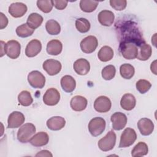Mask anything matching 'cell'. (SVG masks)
<instances>
[{
  "label": "cell",
  "instance_id": "obj_30",
  "mask_svg": "<svg viewBox=\"0 0 157 157\" xmlns=\"http://www.w3.org/2000/svg\"><path fill=\"white\" fill-rule=\"evenodd\" d=\"M134 67L130 64H123L120 68V73L121 76L124 79H130L134 75Z\"/></svg>",
  "mask_w": 157,
  "mask_h": 157
},
{
  "label": "cell",
  "instance_id": "obj_44",
  "mask_svg": "<svg viewBox=\"0 0 157 157\" xmlns=\"http://www.w3.org/2000/svg\"><path fill=\"white\" fill-rule=\"evenodd\" d=\"M156 60L155 61H154L152 63H151V66H150V69H151V72H153V73H154V74H155V75H156Z\"/></svg>",
  "mask_w": 157,
  "mask_h": 157
},
{
  "label": "cell",
  "instance_id": "obj_38",
  "mask_svg": "<svg viewBox=\"0 0 157 157\" xmlns=\"http://www.w3.org/2000/svg\"><path fill=\"white\" fill-rule=\"evenodd\" d=\"M37 6L38 8L44 13H49L53 8V1L51 0H42L37 1Z\"/></svg>",
  "mask_w": 157,
  "mask_h": 157
},
{
  "label": "cell",
  "instance_id": "obj_2",
  "mask_svg": "<svg viewBox=\"0 0 157 157\" xmlns=\"http://www.w3.org/2000/svg\"><path fill=\"white\" fill-rule=\"evenodd\" d=\"M119 51L125 59H133L137 56L139 47L132 42H120Z\"/></svg>",
  "mask_w": 157,
  "mask_h": 157
},
{
  "label": "cell",
  "instance_id": "obj_4",
  "mask_svg": "<svg viewBox=\"0 0 157 157\" xmlns=\"http://www.w3.org/2000/svg\"><path fill=\"white\" fill-rule=\"evenodd\" d=\"M105 128V121L103 118L95 117L90 120L88 124V130L90 134L96 137L101 134Z\"/></svg>",
  "mask_w": 157,
  "mask_h": 157
},
{
  "label": "cell",
  "instance_id": "obj_42",
  "mask_svg": "<svg viewBox=\"0 0 157 157\" xmlns=\"http://www.w3.org/2000/svg\"><path fill=\"white\" fill-rule=\"evenodd\" d=\"M36 156H53L52 154L50 153V151L46 150H41L40 151H39L36 155Z\"/></svg>",
  "mask_w": 157,
  "mask_h": 157
},
{
  "label": "cell",
  "instance_id": "obj_40",
  "mask_svg": "<svg viewBox=\"0 0 157 157\" xmlns=\"http://www.w3.org/2000/svg\"><path fill=\"white\" fill-rule=\"evenodd\" d=\"M68 1H63V0H58V1H53V4L55 7L56 9L58 10H63L65 9L67 5Z\"/></svg>",
  "mask_w": 157,
  "mask_h": 157
},
{
  "label": "cell",
  "instance_id": "obj_19",
  "mask_svg": "<svg viewBox=\"0 0 157 157\" xmlns=\"http://www.w3.org/2000/svg\"><path fill=\"white\" fill-rule=\"evenodd\" d=\"M87 104L86 99L80 95L74 96L70 102L71 107L76 112H80L85 110L87 106Z\"/></svg>",
  "mask_w": 157,
  "mask_h": 157
},
{
  "label": "cell",
  "instance_id": "obj_32",
  "mask_svg": "<svg viewBox=\"0 0 157 157\" xmlns=\"http://www.w3.org/2000/svg\"><path fill=\"white\" fill-rule=\"evenodd\" d=\"M45 29L50 35H57L61 31L59 24L55 20H49L45 24Z\"/></svg>",
  "mask_w": 157,
  "mask_h": 157
},
{
  "label": "cell",
  "instance_id": "obj_13",
  "mask_svg": "<svg viewBox=\"0 0 157 157\" xmlns=\"http://www.w3.org/2000/svg\"><path fill=\"white\" fill-rule=\"evenodd\" d=\"M25 120L24 115L18 111H14L12 112L7 120V128H17L20 127Z\"/></svg>",
  "mask_w": 157,
  "mask_h": 157
},
{
  "label": "cell",
  "instance_id": "obj_1",
  "mask_svg": "<svg viewBox=\"0 0 157 157\" xmlns=\"http://www.w3.org/2000/svg\"><path fill=\"white\" fill-rule=\"evenodd\" d=\"M116 26H118V36L120 42H132L136 44L138 47L145 41L144 40L137 24L131 20L124 21L123 23L117 22Z\"/></svg>",
  "mask_w": 157,
  "mask_h": 157
},
{
  "label": "cell",
  "instance_id": "obj_12",
  "mask_svg": "<svg viewBox=\"0 0 157 157\" xmlns=\"http://www.w3.org/2000/svg\"><path fill=\"white\" fill-rule=\"evenodd\" d=\"M42 67L48 75H55L61 71V64L58 60L49 59L44 62Z\"/></svg>",
  "mask_w": 157,
  "mask_h": 157
},
{
  "label": "cell",
  "instance_id": "obj_28",
  "mask_svg": "<svg viewBox=\"0 0 157 157\" xmlns=\"http://www.w3.org/2000/svg\"><path fill=\"white\" fill-rule=\"evenodd\" d=\"M98 56L101 61L107 62L110 61L113 56V49L109 46H104L99 50L98 53Z\"/></svg>",
  "mask_w": 157,
  "mask_h": 157
},
{
  "label": "cell",
  "instance_id": "obj_35",
  "mask_svg": "<svg viewBox=\"0 0 157 157\" xmlns=\"http://www.w3.org/2000/svg\"><path fill=\"white\" fill-rule=\"evenodd\" d=\"M75 27L80 33H85L90 30V23L87 19L80 18L75 21Z\"/></svg>",
  "mask_w": 157,
  "mask_h": 157
},
{
  "label": "cell",
  "instance_id": "obj_17",
  "mask_svg": "<svg viewBox=\"0 0 157 157\" xmlns=\"http://www.w3.org/2000/svg\"><path fill=\"white\" fill-rule=\"evenodd\" d=\"M41 50L42 44L40 41L37 39H33L26 45L25 54L28 57H34L40 53Z\"/></svg>",
  "mask_w": 157,
  "mask_h": 157
},
{
  "label": "cell",
  "instance_id": "obj_33",
  "mask_svg": "<svg viewBox=\"0 0 157 157\" xmlns=\"http://www.w3.org/2000/svg\"><path fill=\"white\" fill-rule=\"evenodd\" d=\"M34 30L30 28L27 23H24L17 28L16 33L18 36L25 38L31 36L34 32Z\"/></svg>",
  "mask_w": 157,
  "mask_h": 157
},
{
  "label": "cell",
  "instance_id": "obj_20",
  "mask_svg": "<svg viewBox=\"0 0 157 157\" xmlns=\"http://www.w3.org/2000/svg\"><path fill=\"white\" fill-rule=\"evenodd\" d=\"M49 140V137L45 132H39L34 135L29 140L30 144L34 147H42L47 145Z\"/></svg>",
  "mask_w": 157,
  "mask_h": 157
},
{
  "label": "cell",
  "instance_id": "obj_23",
  "mask_svg": "<svg viewBox=\"0 0 157 157\" xmlns=\"http://www.w3.org/2000/svg\"><path fill=\"white\" fill-rule=\"evenodd\" d=\"M136 104V100L134 95L130 93L124 94L120 101L121 107L125 110H132Z\"/></svg>",
  "mask_w": 157,
  "mask_h": 157
},
{
  "label": "cell",
  "instance_id": "obj_29",
  "mask_svg": "<svg viewBox=\"0 0 157 157\" xmlns=\"http://www.w3.org/2000/svg\"><path fill=\"white\" fill-rule=\"evenodd\" d=\"M148 148L147 145L144 142H139L132 150L131 155L135 156H142L147 155Z\"/></svg>",
  "mask_w": 157,
  "mask_h": 157
},
{
  "label": "cell",
  "instance_id": "obj_7",
  "mask_svg": "<svg viewBox=\"0 0 157 157\" xmlns=\"http://www.w3.org/2000/svg\"><path fill=\"white\" fill-rule=\"evenodd\" d=\"M28 81L29 85L34 88H42L45 84L44 75L38 71H33L29 73Z\"/></svg>",
  "mask_w": 157,
  "mask_h": 157
},
{
  "label": "cell",
  "instance_id": "obj_6",
  "mask_svg": "<svg viewBox=\"0 0 157 157\" xmlns=\"http://www.w3.org/2000/svg\"><path fill=\"white\" fill-rule=\"evenodd\" d=\"M137 139V134L134 129L131 128H126L120 137L119 148H126L132 145Z\"/></svg>",
  "mask_w": 157,
  "mask_h": 157
},
{
  "label": "cell",
  "instance_id": "obj_9",
  "mask_svg": "<svg viewBox=\"0 0 157 157\" xmlns=\"http://www.w3.org/2000/svg\"><path fill=\"white\" fill-rule=\"evenodd\" d=\"M59 100L60 94L59 91L54 88L48 89L43 96V101L44 104L47 105H55L59 102Z\"/></svg>",
  "mask_w": 157,
  "mask_h": 157
},
{
  "label": "cell",
  "instance_id": "obj_36",
  "mask_svg": "<svg viewBox=\"0 0 157 157\" xmlns=\"http://www.w3.org/2000/svg\"><path fill=\"white\" fill-rule=\"evenodd\" d=\"M102 77L105 80H112L115 75L116 69L113 65H108L102 70Z\"/></svg>",
  "mask_w": 157,
  "mask_h": 157
},
{
  "label": "cell",
  "instance_id": "obj_15",
  "mask_svg": "<svg viewBox=\"0 0 157 157\" xmlns=\"http://www.w3.org/2000/svg\"><path fill=\"white\" fill-rule=\"evenodd\" d=\"M137 127L141 134L145 136L150 135L154 130L153 121L147 118L140 119L137 122Z\"/></svg>",
  "mask_w": 157,
  "mask_h": 157
},
{
  "label": "cell",
  "instance_id": "obj_43",
  "mask_svg": "<svg viewBox=\"0 0 157 157\" xmlns=\"http://www.w3.org/2000/svg\"><path fill=\"white\" fill-rule=\"evenodd\" d=\"M6 44L2 40L1 41V56L2 57L4 54H6Z\"/></svg>",
  "mask_w": 157,
  "mask_h": 157
},
{
  "label": "cell",
  "instance_id": "obj_24",
  "mask_svg": "<svg viewBox=\"0 0 157 157\" xmlns=\"http://www.w3.org/2000/svg\"><path fill=\"white\" fill-rule=\"evenodd\" d=\"M60 82L63 90L66 93H71L75 88L76 82L71 75H66L63 76L61 78Z\"/></svg>",
  "mask_w": 157,
  "mask_h": 157
},
{
  "label": "cell",
  "instance_id": "obj_37",
  "mask_svg": "<svg viewBox=\"0 0 157 157\" xmlns=\"http://www.w3.org/2000/svg\"><path fill=\"white\" fill-rule=\"evenodd\" d=\"M136 86V89L140 93L144 94L150 89L151 84L149 81L147 80L140 79L137 82Z\"/></svg>",
  "mask_w": 157,
  "mask_h": 157
},
{
  "label": "cell",
  "instance_id": "obj_26",
  "mask_svg": "<svg viewBox=\"0 0 157 157\" xmlns=\"http://www.w3.org/2000/svg\"><path fill=\"white\" fill-rule=\"evenodd\" d=\"M139 52L137 55V59L141 61L147 60L151 55L152 49L151 46L146 42L142 43L139 47Z\"/></svg>",
  "mask_w": 157,
  "mask_h": 157
},
{
  "label": "cell",
  "instance_id": "obj_5",
  "mask_svg": "<svg viewBox=\"0 0 157 157\" xmlns=\"http://www.w3.org/2000/svg\"><path fill=\"white\" fill-rule=\"evenodd\" d=\"M116 134L113 131H110L108 133L98 142L99 149L103 151H108L112 150L116 143Z\"/></svg>",
  "mask_w": 157,
  "mask_h": 157
},
{
  "label": "cell",
  "instance_id": "obj_31",
  "mask_svg": "<svg viewBox=\"0 0 157 157\" xmlns=\"http://www.w3.org/2000/svg\"><path fill=\"white\" fill-rule=\"evenodd\" d=\"M99 2L96 1L81 0L80 1V7L85 12L90 13L93 12L98 6Z\"/></svg>",
  "mask_w": 157,
  "mask_h": 157
},
{
  "label": "cell",
  "instance_id": "obj_16",
  "mask_svg": "<svg viewBox=\"0 0 157 157\" xmlns=\"http://www.w3.org/2000/svg\"><path fill=\"white\" fill-rule=\"evenodd\" d=\"M27 6L22 2H14L11 4L9 8V13L14 18L23 17L27 12Z\"/></svg>",
  "mask_w": 157,
  "mask_h": 157
},
{
  "label": "cell",
  "instance_id": "obj_11",
  "mask_svg": "<svg viewBox=\"0 0 157 157\" xmlns=\"http://www.w3.org/2000/svg\"><path fill=\"white\" fill-rule=\"evenodd\" d=\"M20 44L15 40H10L6 44V54L11 59L17 58L20 54Z\"/></svg>",
  "mask_w": 157,
  "mask_h": 157
},
{
  "label": "cell",
  "instance_id": "obj_39",
  "mask_svg": "<svg viewBox=\"0 0 157 157\" xmlns=\"http://www.w3.org/2000/svg\"><path fill=\"white\" fill-rule=\"evenodd\" d=\"M110 4L115 10L120 11L126 8L127 1L126 0H110Z\"/></svg>",
  "mask_w": 157,
  "mask_h": 157
},
{
  "label": "cell",
  "instance_id": "obj_18",
  "mask_svg": "<svg viewBox=\"0 0 157 157\" xmlns=\"http://www.w3.org/2000/svg\"><path fill=\"white\" fill-rule=\"evenodd\" d=\"M73 67L77 74L84 75L87 74L90 71V64L86 59L80 58L74 62Z\"/></svg>",
  "mask_w": 157,
  "mask_h": 157
},
{
  "label": "cell",
  "instance_id": "obj_22",
  "mask_svg": "<svg viewBox=\"0 0 157 157\" xmlns=\"http://www.w3.org/2000/svg\"><path fill=\"white\" fill-rule=\"evenodd\" d=\"M115 19V15L112 11L108 10H103L98 14L99 22L103 26H111Z\"/></svg>",
  "mask_w": 157,
  "mask_h": 157
},
{
  "label": "cell",
  "instance_id": "obj_14",
  "mask_svg": "<svg viewBox=\"0 0 157 157\" xmlns=\"http://www.w3.org/2000/svg\"><path fill=\"white\" fill-rule=\"evenodd\" d=\"M113 129L119 131L123 129L127 123V117L121 112H115L110 118Z\"/></svg>",
  "mask_w": 157,
  "mask_h": 157
},
{
  "label": "cell",
  "instance_id": "obj_10",
  "mask_svg": "<svg viewBox=\"0 0 157 157\" xmlns=\"http://www.w3.org/2000/svg\"><path fill=\"white\" fill-rule=\"evenodd\" d=\"M112 103L109 98L105 96H99L94 102V108L99 113H105L110 110Z\"/></svg>",
  "mask_w": 157,
  "mask_h": 157
},
{
  "label": "cell",
  "instance_id": "obj_25",
  "mask_svg": "<svg viewBox=\"0 0 157 157\" xmlns=\"http://www.w3.org/2000/svg\"><path fill=\"white\" fill-rule=\"evenodd\" d=\"M63 44L59 40L53 39L49 41L47 45V52L50 55H58L61 53Z\"/></svg>",
  "mask_w": 157,
  "mask_h": 157
},
{
  "label": "cell",
  "instance_id": "obj_8",
  "mask_svg": "<svg viewBox=\"0 0 157 157\" xmlns=\"http://www.w3.org/2000/svg\"><path fill=\"white\" fill-rule=\"evenodd\" d=\"M80 48L83 53H93L98 45L97 38L93 36H89L84 38L80 42Z\"/></svg>",
  "mask_w": 157,
  "mask_h": 157
},
{
  "label": "cell",
  "instance_id": "obj_41",
  "mask_svg": "<svg viewBox=\"0 0 157 157\" xmlns=\"http://www.w3.org/2000/svg\"><path fill=\"white\" fill-rule=\"evenodd\" d=\"M0 29H2L7 26L8 24V19L2 12L0 13Z\"/></svg>",
  "mask_w": 157,
  "mask_h": 157
},
{
  "label": "cell",
  "instance_id": "obj_3",
  "mask_svg": "<svg viewBox=\"0 0 157 157\" xmlns=\"http://www.w3.org/2000/svg\"><path fill=\"white\" fill-rule=\"evenodd\" d=\"M35 132V126L30 123H26L18 129L17 132V139L21 143H27L29 142Z\"/></svg>",
  "mask_w": 157,
  "mask_h": 157
},
{
  "label": "cell",
  "instance_id": "obj_27",
  "mask_svg": "<svg viewBox=\"0 0 157 157\" xmlns=\"http://www.w3.org/2000/svg\"><path fill=\"white\" fill-rule=\"evenodd\" d=\"M43 20V17L37 13H32L28 16L26 23L30 28L35 29L41 25Z\"/></svg>",
  "mask_w": 157,
  "mask_h": 157
},
{
  "label": "cell",
  "instance_id": "obj_34",
  "mask_svg": "<svg viewBox=\"0 0 157 157\" xmlns=\"http://www.w3.org/2000/svg\"><path fill=\"white\" fill-rule=\"evenodd\" d=\"M18 101L21 105L26 107L30 105L33 103V99L29 91L24 90L21 91L18 94Z\"/></svg>",
  "mask_w": 157,
  "mask_h": 157
},
{
  "label": "cell",
  "instance_id": "obj_21",
  "mask_svg": "<svg viewBox=\"0 0 157 157\" xmlns=\"http://www.w3.org/2000/svg\"><path fill=\"white\" fill-rule=\"evenodd\" d=\"M47 126L52 131H58L63 128L66 124L64 118L59 116H55L49 118L47 121Z\"/></svg>",
  "mask_w": 157,
  "mask_h": 157
}]
</instances>
